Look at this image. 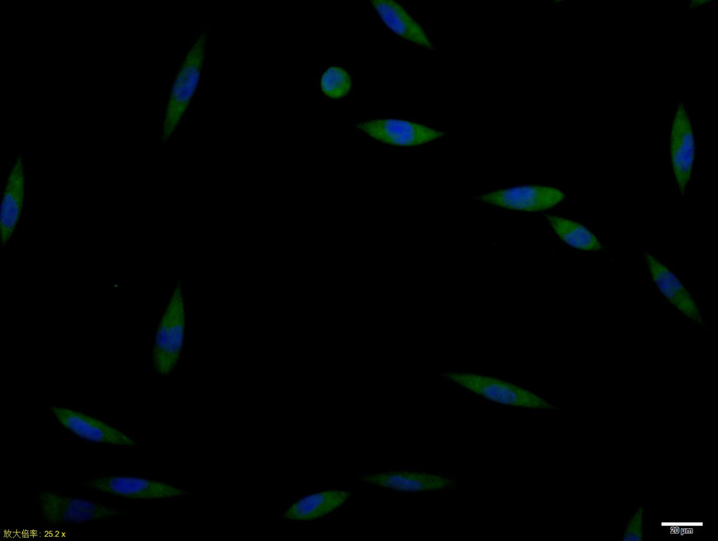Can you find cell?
<instances>
[{
    "instance_id": "30bf717a",
    "label": "cell",
    "mask_w": 718,
    "mask_h": 541,
    "mask_svg": "<svg viewBox=\"0 0 718 541\" xmlns=\"http://www.w3.org/2000/svg\"><path fill=\"white\" fill-rule=\"evenodd\" d=\"M50 409L63 427L79 438L113 446L136 445L125 433L96 418L65 407L53 406Z\"/></svg>"
},
{
    "instance_id": "3957f363",
    "label": "cell",
    "mask_w": 718,
    "mask_h": 541,
    "mask_svg": "<svg viewBox=\"0 0 718 541\" xmlns=\"http://www.w3.org/2000/svg\"><path fill=\"white\" fill-rule=\"evenodd\" d=\"M442 375L467 390L495 403L529 409H557L553 403L538 394L497 378L459 372H447Z\"/></svg>"
},
{
    "instance_id": "5bb4252c",
    "label": "cell",
    "mask_w": 718,
    "mask_h": 541,
    "mask_svg": "<svg viewBox=\"0 0 718 541\" xmlns=\"http://www.w3.org/2000/svg\"><path fill=\"white\" fill-rule=\"evenodd\" d=\"M350 495V492L337 489L310 494L291 505L285 511L284 517L298 521L317 519L338 509Z\"/></svg>"
},
{
    "instance_id": "7c38bea8",
    "label": "cell",
    "mask_w": 718,
    "mask_h": 541,
    "mask_svg": "<svg viewBox=\"0 0 718 541\" xmlns=\"http://www.w3.org/2000/svg\"><path fill=\"white\" fill-rule=\"evenodd\" d=\"M363 482L404 492H426L448 489L454 481L440 475L407 470L367 474L360 477Z\"/></svg>"
},
{
    "instance_id": "2e32d148",
    "label": "cell",
    "mask_w": 718,
    "mask_h": 541,
    "mask_svg": "<svg viewBox=\"0 0 718 541\" xmlns=\"http://www.w3.org/2000/svg\"><path fill=\"white\" fill-rule=\"evenodd\" d=\"M351 78L342 67H330L323 74L321 89L328 98L337 99L346 95L351 87Z\"/></svg>"
},
{
    "instance_id": "7a4b0ae2",
    "label": "cell",
    "mask_w": 718,
    "mask_h": 541,
    "mask_svg": "<svg viewBox=\"0 0 718 541\" xmlns=\"http://www.w3.org/2000/svg\"><path fill=\"white\" fill-rule=\"evenodd\" d=\"M208 36L202 31L184 56L172 85L162 124L161 140L167 142L177 130L198 86L206 53Z\"/></svg>"
},
{
    "instance_id": "6da1fadb",
    "label": "cell",
    "mask_w": 718,
    "mask_h": 541,
    "mask_svg": "<svg viewBox=\"0 0 718 541\" xmlns=\"http://www.w3.org/2000/svg\"><path fill=\"white\" fill-rule=\"evenodd\" d=\"M185 340V295L181 281L172 288L154 333L152 361L155 371L170 375L179 364Z\"/></svg>"
},
{
    "instance_id": "4fadbf2b",
    "label": "cell",
    "mask_w": 718,
    "mask_h": 541,
    "mask_svg": "<svg viewBox=\"0 0 718 541\" xmlns=\"http://www.w3.org/2000/svg\"><path fill=\"white\" fill-rule=\"evenodd\" d=\"M370 2L385 25L396 34L425 48H434L423 27L398 3L392 0Z\"/></svg>"
},
{
    "instance_id": "e0dca14e",
    "label": "cell",
    "mask_w": 718,
    "mask_h": 541,
    "mask_svg": "<svg viewBox=\"0 0 718 541\" xmlns=\"http://www.w3.org/2000/svg\"><path fill=\"white\" fill-rule=\"evenodd\" d=\"M644 539V508L640 505L625 524L623 541H642Z\"/></svg>"
},
{
    "instance_id": "52a82bcc",
    "label": "cell",
    "mask_w": 718,
    "mask_h": 541,
    "mask_svg": "<svg viewBox=\"0 0 718 541\" xmlns=\"http://www.w3.org/2000/svg\"><path fill=\"white\" fill-rule=\"evenodd\" d=\"M560 189L543 185H520L477 196L482 202L503 208L536 212L551 208L564 200Z\"/></svg>"
},
{
    "instance_id": "9a60e30c",
    "label": "cell",
    "mask_w": 718,
    "mask_h": 541,
    "mask_svg": "<svg viewBox=\"0 0 718 541\" xmlns=\"http://www.w3.org/2000/svg\"><path fill=\"white\" fill-rule=\"evenodd\" d=\"M547 219L559 238L569 246L589 252L602 249L600 239L585 225L557 215H548Z\"/></svg>"
},
{
    "instance_id": "8fae6325",
    "label": "cell",
    "mask_w": 718,
    "mask_h": 541,
    "mask_svg": "<svg viewBox=\"0 0 718 541\" xmlns=\"http://www.w3.org/2000/svg\"><path fill=\"white\" fill-rule=\"evenodd\" d=\"M24 198V165L19 156L10 169L1 201L0 237L3 246L9 242L14 234L22 214Z\"/></svg>"
},
{
    "instance_id": "9c48e42d",
    "label": "cell",
    "mask_w": 718,
    "mask_h": 541,
    "mask_svg": "<svg viewBox=\"0 0 718 541\" xmlns=\"http://www.w3.org/2000/svg\"><path fill=\"white\" fill-rule=\"evenodd\" d=\"M112 495L135 500H154L182 497L187 490L158 481L134 476H102L83 485Z\"/></svg>"
},
{
    "instance_id": "277c9868",
    "label": "cell",
    "mask_w": 718,
    "mask_h": 541,
    "mask_svg": "<svg viewBox=\"0 0 718 541\" xmlns=\"http://www.w3.org/2000/svg\"><path fill=\"white\" fill-rule=\"evenodd\" d=\"M39 500L43 516L53 525L100 520L123 513L91 500L62 496L51 492L39 493Z\"/></svg>"
},
{
    "instance_id": "ac0fdd59",
    "label": "cell",
    "mask_w": 718,
    "mask_h": 541,
    "mask_svg": "<svg viewBox=\"0 0 718 541\" xmlns=\"http://www.w3.org/2000/svg\"><path fill=\"white\" fill-rule=\"evenodd\" d=\"M707 1H706V0H696V1H691V6L692 8H693V7H696V6H700V5H702V4H705V3H707Z\"/></svg>"
},
{
    "instance_id": "5b68a950",
    "label": "cell",
    "mask_w": 718,
    "mask_h": 541,
    "mask_svg": "<svg viewBox=\"0 0 718 541\" xmlns=\"http://www.w3.org/2000/svg\"><path fill=\"white\" fill-rule=\"evenodd\" d=\"M355 127L374 140L395 147L419 146L445 134L421 123L395 119L363 121L356 123Z\"/></svg>"
},
{
    "instance_id": "8992f818",
    "label": "cell",
    "mask_w": 718,
    "mask_h": 541,
    "mask_svg": "<svg viewBox=\"0 0 718 541\" xmlns=\"http://www.w3.org/2000/svg\"><path fill=\"white\" fill-rule=\"evenodd\" d=\"M670 157L676 183L684 194L692 174L696 157V141L686 109L677 106L670 129Z\"/></svg>"
},
{
    "instance_id": "ba28073f",
    "label": "cell",
    "mask_w": 718,
    "mask_h": 541,
    "mask_svg": "<svg viewBox=\"0 0 718 541\" xmlns=\"http://www.w3.org/2000/svg\"><path fill=\"white\" fill-rule=\"evenodd\" d=\"M644 256L651 279L663 298L685 318L703 326L699 306L679 277L654 255L645 252Z\"/></svg>"
}]
</instances>
